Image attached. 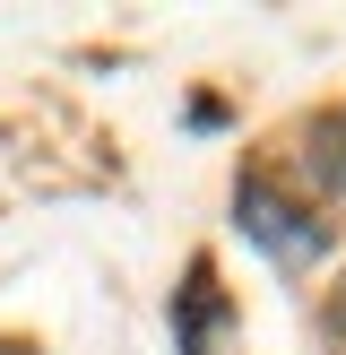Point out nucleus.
<instances>
[{
    "label": "nucleus",
    "instance_id": "f257e3e1",
    "mask_svg": "<svg viewBox=\"0 0 346 355\" xmlns=\"http://www.w3.org/2000/svg\"><path fill=\"white\" fill-rule=\"evenodd\" d=\"M234 225H242L268 260H286V269H303V260L329 252V225L311 217L303 200H286L268 173H242V182H234Z\"/></svg>",
    "mask_w": 346,
    "mask_h": 355
},
{
    "label": "nucleus",
    "instance_id": "f03ea898",
    "mask_svg": "<svg viewBox=\"0 0 346 355\" xmlns=\"http://www.w3.org/2000/svg\"><path fill=\"white\" fill-rule=\"evenodd\" d=\"M225 321H234V304H225V286H217V269H190V286L173 295V347L182 355H217V338H225Z\"/></svg>",
    "mask_w": 346,
    "mask_h": 355
},
{
    "label": "nucleus",
    "instance_id": "7ed1b4c3",
    "mask_svg": "<svg viewBox=\"0 0 346 355\" xmlns=\"http://www.w3.org/2000/svg\"><path fill=\"white\" fill-rule=\"evenodd\" d=\"M320 347H329V355H346V277L320 295Z\"/></svg>",
    "mask_w": 346,
    "mask_h": 355
}]
</instances>
